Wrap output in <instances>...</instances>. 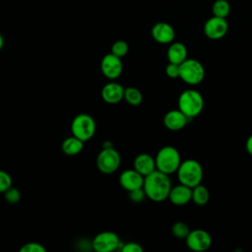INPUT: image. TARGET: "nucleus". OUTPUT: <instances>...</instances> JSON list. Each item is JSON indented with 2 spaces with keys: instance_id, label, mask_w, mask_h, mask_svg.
<instances>
[{
  "instance_id": "9b49d317",
  "label": "nucleus",
  "mask_w": 252,
  "mask_h": 252,
  "mask_svg": "<svg viewBox=\"0 0 252 252\" xmlns=\"http://www.w3.org/2000/svg\"><path fill=\"white\" fill-rule=\"evenodd\" d=\"M228 31V24L224 18L213 16L204 25V32L210 39H220Z\"/></svg>"
},
{
  "instance_id": "aec40b11",
  "label": "nucleus",
  "mask_w": 252,
  "mask_h": 252,
  "mask_svg": "<svg viewBox=\"0 0 252 252\" xmlns=\"http://www.w3.org/2000/svg\"><path fill=\"white\" fill-rule=\"evenodd\" d=\"M209 199H210V193L204 185L199 184L192 188V201L196 205L204 206L209 202Z\"/></svg>"
},
{
  "instance_id": "473e14b6",
  "label": "nucleus",
  "mask_w": 252,
  "mask_h": 252,
  "mask_svg": "<svg viewBox=\"0 0 252 252\" xmlns=\"http://www.w3.org/2000/svg\"><path fill=\"white\" fill-rule=\"evenodd\" d=\"M4 46V38H3V35L0 33V50L3 48Z\"/></svg>"
},
{
  "instance_id": "5701e85b",
  "label": "nucleus",
  "mask_w": 252,
  "mask_h": 252,
  "mask_svg": "<svg viewBox=\"0 0 252 252\" xmlns=\"http://www.w3.org/2000/svg\"><path fill=\"white\" fill-rule=\"evenodd\" d=\"M173 235L180 239H185L190 232V227L183 221H176L171 227Z\"/></svg>"
},
{
  "instance_id": "2f4dec72",
  "label": "nucleus",
  "mask_w": 252,
  "mask_h": 252,
  "mask_svg": "<svg viewBox=\"0 0 252 252\" xmlns=\"http://www.w3.org/2000/svg\"><path fill=\"white\" fill-rule=\"evenodd\" d=\"M112 144L109 141H104L102 144V148H111Z\"/></svg>"
},
{
  "instance_id": "c85d7f7f",
  "label": "nucleus",
  "mask_w": 252,
  "mask_h": 252,
  "mask_svg": "<svg viewBox=\"0 0 252 252\" xmlns=\"http://www.w3.org/2000/svg\"><path fill=\"white\" fill-rule=\"evenodd\" d=\"M165 74L167 75V77L172 79L179 78V74H180L179 64H174L169 62L165 67Z\"/></svg>"
},
{
  "instance_id": "393cba45",
  "label": "nucleus",
  "mask_w": 252,
  "mask_h": 252,
  "mask_svg": "<svg viewBox=\"0 0 252 252\" xmlns=\"http://www.w3.org/2000/svg\"><path fill=\"white\" fill-rule=\"evenodd\" d=\"M4 197L8 203L16 204L21 199V192L16 187L11 186L8 190L4 192Z\"/></svg>"
},
{
  "instance_id": "1a4fd4ad",
  "label": "nucleus",
  "mask_w": 252,
  "mask_h": 252,
  "mask_svg": "<svg viewBox=\"0 0 252 252\" xmlns=\"http://www.w3.org/2000/svg\"><path fill=\"white\" fill-rule=\"evenodd\" d=\"M185 240L188 248L195 252L206 251L212 245V236L210 233L200 228L190 230Z\"/></svg>"
},
{
  "instance_id": "cd10ccee",
  "label": "nucleus",
  "mask_w": 252,
  "mask_h": 252,
  "mask_svg": "<svg viewBox=\"0 0 252 252\" xmlns=\"http://www.w3.org/2000/svg\"><path fill=\"white\" fill-rule=\"evenodd\" d=\"M128 193H129V199L134 203H140L145 199V197H147L143 187L129 191Z\"/></svg>"
},
{
  "instance_id": "c756f323",
  "label": "nucleus",
  "mask_w": 252,
  "mask_h": 252,
  "mask_svg": "<svg viewBox=\"0 0 252 252\" xmlns=\"http://www.w3.org/2000/svg\"><path fill=\"white\" fill-rule=\"evenodd\" d=\"M123 252H143V247L137 242H127L121 246Z\"/></svg>"
},
{
  "instance_id": "f8f14e48",
  "label": "nucleus",
  "mask_w": 252,
  "mask_h": 252,
  "mask_svg": "<svg viewBox=\"0 0 252 252\" xmlns=\"http://www.w3.org/2000/svg\"><path fill=\"white\" fill-rule=\"evenodd\" d=\"M153 38L161 44L171 43L175 37V31L171 25L165 22L155 24L151 31Z\"/></svg>"
},
{
  "instance_id": "ddd939ff",
  "label": "nucleus",
  "mask_w": 252,
  "mask_h": 252,
  "mask_svg": "<svg viewBox=\"0 0 252 252\" xmlns=\"http://www.w3.org/2000/svg\"><path fill=\"white\" fill-rule=\"evenodd\" d=\"M145 176L139 173L136 169H126L119 175V184L126 191H132L142 188L144 185Z\"/></svg>"
},
{
  "instance_id": "6ab92c4d",
  "label": "nucleus",
  "mask_w": 252,
  "mask_h": 252,
  "mask_svg": "<svg viewBox=\"0 0 252 252\" xmlns=\"http://www.w3.org/2000/svg\"><path fill=\"white\" fill-rule=\"evenodd\" d=\"M63 153L67 156H77L84 149V142L75 136L66 138L61 145Z\"/></svg>"
},
{
  "instance_id": "9d476101",
  "label": "nucleus",
  "mask_w": 252,
  "mask_h": 252,
  "mask_svg": "<svg viewBox=\"0 0 252 252\" xmlns=\"http://www.w3.org/2000/svg\"><path fill=\"white\" fill-rule=\"evenodd\" d=\"M100 69L104 77L109 80L117 79L123 71V64L121 58L112 54L111 52L105 54L100 62Z\"/></svg>"
},
{
  "instance_id": "2eb2a0df",
  "label": "nucleus",
  "mask_w": 252,
  "mask_h": 252,
  "mask_svg": "<svg viewBox=\"0 0 252 252\" xmlns=\"http://www.w3.org/2000/svg\"><path fill=\"white\" fill-rule=\"evenodd\" d=\"M189 118L179 109H172L165 113L163 117L164 126L171 131L183 129L188 123Z\"/></svg>"
},
{
  "instance_id": "0eeeda50",
  "label": "nucleus",
  "mask_w": 252,
  "mask_h": 252,
  "mask_svg": "<svg viewBox=\"0 0 252 252\" xmlns=\"http://www.w3.org/2000/svg\"><path fill=\"white\" fill-rule=\"evenodd\" d=\"M121 163L119 153L113 148H102L96 157V167L104 174L115 172Z\"/></svg>"
},
{
  "instance_id": "f3484780",
  "label": "nucleus",
  "mask_w": 252,
  "mask_h": 252,
  "mask_svg": "<svg viewBox=\"0 0 252 252\" xmlns=\"http://www.w3.org/2000/svg\"><path fill=\"white\" fill-rule=\"evenodd\" d=\"M134 169H136L143 176H147L151 172L157 169L155 158L149 154L138 155L133 162Z\"/></svg>"
},
{
  "instance_id": "dca6fc26",
  "label": "nucleus",
  "mask_w": 252,
  "mask_h": 252,
  "mask_svg": "<svg viewBox=\"0 0 252 252\" xmlns=\"http://www.w3.org/2000/svg\"><path fill=\"white\" fill-rule=\"evenodd\" d=\"M168 199L175 206H184L192 200V188L181 183L171 187Z\"/></svg>"
},
{
  "instance_id": "a878e982",
  "label": "nucleus",
  "mask_w": 252,
  "mask_h": 252,
  "mask_svg": "<svg viewBox=\"0 0 252 252\" xmlns=\"http://www.w3.org/2000/svg\"><path fill=\"white\" fill-rule=\"evenodd\" d=\"M12 186V177L4 170L0 169V193H4Z\"/></svg>"
},
{
  "instance_id": "bb28decb",
  "label": "nucleus",
  "mask_w": 252,
  "mask_h": 252,
  "mask_svg": "<svg viewBox=\"0 0 252 252\" xmlns=\"http://www.w3.org/2000/svg\"><path fill=\"white\" fill-rule=\"evenodd\" d=\"M45 250V247L37 242H28L20 248L21 252H44Z\"/></svg>"
},
{
  "instance_id": "423d86ee",
  "label": "nucleus",
  "mask_w": 252,
  "mask_h": 252,
  "mask_svg": "<svg viewBox=\"0 0 252 252\" xmlns=\"http://www.w3.org/2000/svg\"><path fill=\"white\" fill-rule=\"evenodd\" d=\"M179 78L188 85H198L205 78V68L197 59L187 58L181 64Z\"/></svg>"
},
{
  "instance_id": "f257e3e1",
  "label": "nucleus",
  "mask_w": 252,
  "mask_h": 252,
  "mask_svg": "<svg viewBox=\"0 0 252 252\" xmlns=\"http://www.w3.org/2000/svg\"><path fill=\"white\" fill-rule=\"evenodd\" d=\"M171 187L168 174L158 169L145 176L143 188L146 196L154 202H162L168 199Z\"/></svg>"
},
{
  "instance_id": "f03ea898",
  "label": "nucleus",
  "mask_w": 252,
  "mask_h": 252,
  "mask_svg": "<svg viewBox=\"0 0 252 252\" xmlns=\"http://www.w3.org/2000/svg\"><path fill=\"white\" fill-rule=\"evenodd\" d=\"M177 178L181 184L193 188L201 184L203 179V167L196 159L181 161L177 171Z\"/></svg>"
},
{
  "instance_id": "412c9836",
  "label": "nucleus",
  "mask_w": 252,
  "mask_h": 252,
  "mask_svg": "<svg viewBox=\"0 0 252 252\" xmlns=\"http://www.w3.org/2000/svg\"><path fill=\"white\" fill-rule=\"evenodd\" d=\"M124 99L128 104L136 106L141 104L143 100V94L138 89L134 87H127L124 90Z\"/></svg>"
},
{
  "instance_id": "a211bd4d",
  "label": "nucleus",
  "mask_w": 252,
  "mask_h": 252,
  "mask_svg": "<svg viewBox=\"0 0 252 252\" xmlns=\"http://www.w3.org/2000/svg\"><path fill=\"white\" fill-rule=\"evenodd\" d=\"M187 48L181 42H171L167 49V59L170 63L181 64L187 59Z\"/></svg>"
},
{
  "instance_id": "4468645a",
  "label": "nucleus",
  "mask_w": 252,
  "mask_h": 252,
  "mask_svg": "<svg viewBox=\"0 0 252 252\" xmlns=\"http://www.w3.org/2000/svg\"><path fill=\"white\" fill-rule=\"evenodd\" d=\"M125 88L116 82H109L101 89V97L108 104H116L124 99Z\"/></svg>"
},
{
  "instance_id": "20e7f679",
  "label": "nucleus",
  "mask_w": 252,
  "mask_h": 252,
  "mask_svg": "<svg viewBox=\"0 0 252 252\" xmlns=\"http://www.w3.org/2000/svg\"><path fill=\"white\" fill-rule=\"evenodd\" d=\"M155 160L158 170L170 175L177 171L181 163V157L174 147L165 146L158 152Z\"/></svg>"
},
{
  "instance_id": "b1692460",
  "label": "nucleus",
  "mask_w": 252,
  "mask_h": 252,
  "mask_svg": "<svg viewBox=\"0 0 252 252\" xmlns=\"http://www.w3.org/2000/svg\"><path fill=\"white\" fill-rule=\"evenodd\" d=\"M129 50V46L128 43L124 40H116L115 42H113V44L111 45V53L122 58L124 57Z\"/></svg>"
},
{
  "instance_id": "7ed1b4c3",
  "label": "nucleus",
  "mask_w": 252,
  "mask_h": 252,
  "mask_svg": "<svg viewBox=\"0 0 252 252\" xmlns=\"http://www.w3.org/2000/svg\"><path fill=\"white\" fill-rule=\"evenodd\" d=\"M204 108V98L202 94L193 89L185 90L178 97V109L189 119L198 116Z\"/></svg>"
},
{
  "instance_id": "6e6552de",
  "label": "nucleus",
  "mask_w": 252,
  "mask_h": 252,
  "mask_svg": "<svg viewBox=\"0 0 252 252\" xmlns=\"http://www.w3.org/2000/svg\"><path fill=\"white\" fill-rule=\"evenodd\" d=\"M91 244L93 249L96 252H111L121 245L119 236L113 231H102L97 233Z\"/></svg>"
},
{
  "instance_id": "4be33fe9",
  "label": "nucleus",
  "mask_w": 252,
  "mask_h": 252,
  "mask_svg": "<svg viewBox=\"0 0 252 252\" xmlns=\"http://www.w3.org/2000/svg\"><path fill=\"white\" fill-rule=\"evenodd\" d=\"M213 15L220 18H226L230 13V5L226 0H216L212 6Z\"/></svg>"
},
{
  "instance_id": "39448f33",
  "label": "nucleus",
  "mask_w": 252,
  "mask_h": 252,
  "mask_svg": "<svg viewBox=\"0 0 252 252\" xmlns=\"http://www.w3.org/2000/svg\"><path fill=\"white\" fill-rule=\"evenodd\" d=\"M96 125L92 115L80 113L76 115L71 123V133L83 142L92 139L95 133Z\"/></svg>"
},
{
  "instance_id": "7c9ffc66",
  "label": "nucleus",
  "mask_w": 252,
  "mask_h": 252,
  "mask_svg": "<svg viewBox=\"0 0 252 252\" xmlns=\"http://www.w3.org/2000/svg\"><path fill=\"white\" fill-rule=\"evenodd\" d=\"M245 148H246V151L248 152V154H250L252 156V135L249 136L248 139L246 140Z\"/></svg>"
}]
</instances>
